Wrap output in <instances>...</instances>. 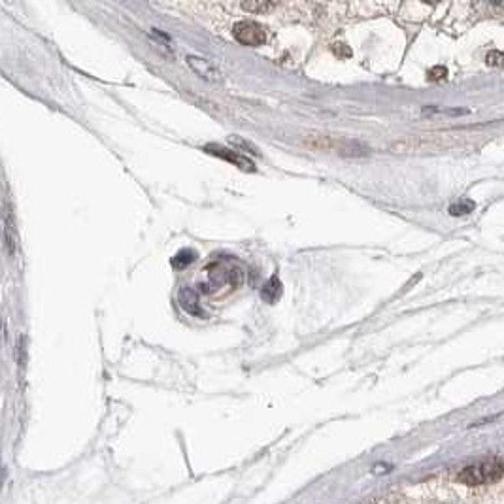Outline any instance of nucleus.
I'll list each match as a JSON object with an SVG mask.
<instances>
[{"label":"nucleus","instance_id":"nucleus-1","mask_svg":"<svg viewBox=\"0 0 504 504\" xmlns=\"http://www.w3.org/2000/svg\"><path fill=\"white\" fill-rule=\"evenodd\" d=\"M304 144L318 152H332L346 157H363L368 153V147H365L357 140L339 138V136H329V134H306Z\"/></svg>","mask_w":504,"mask_h":504},{"label":"nucleus","instance_id":"nucleus-2","mask_svg":"<svg viewBox=\"0 0 504 504\" xmlns=\"http://www.w3.org/2000/svg\"><path fill=\"white\" fill-rule=\"evenodd\" d=\"M501 472H503V463L501 459H493V461H482V463L474 464V466H469L464 469L461 474H459V482L469 485H476V484H487L491 480H497L501 478Z\"/></svg>","mask_w":504,"mask_h":504},{"label":"nucleus","instance_id":"nucleus-3","mask_svg":"<svg viewBox=\"0 0 504 504\" xmlns=\"http://www.w3.org/2000/svg\"><path fill=\"white\" fill-rule=\"evenodd\" d=\"M446 147V142L434 136H423V138H403L393 142L391 152L395 153H419V152H437Z\"/></svg>","mask_w":504,"mask_h":504},{"label":"nucleus","instance_id":"nucleus-4","mask_svg":"<svg viewBox=\"0 0 504 504\" xmlns=\"http://www.w3.org/2000/svg\"><path fill=\"white\" fill-rule=\"evenodd\" d=\"M232 34L244 46H261L265 42V29L253 21H240L238 25H234Z\"/></svg>","mask_w":504,"mask_h":504},{"label":"nucleus","instance_id":"nucleus-5","mask_svg":"<svg viewBox=\"0 0 504 504\" xmlns=\"http://www.w3.org/2000/svg\"><path fill=\"white\" fill-rule=\"evenodd\" d=\"M204 149L210 153V155L221 157V159H225L227 163H232V165L238 166V168H242V170H250V172L255 170V165H253L252 161L247 159L245 155H240L236 149H227V147L216 146V144H208Z\"/></svg>","mask_w":504,"mask_h":504},{"label":"nucleus","instance_id":"nucleus-6","mask_svg":"<svg viewBox=\"0 0 504 504\" xmlns=\"http://www.w3.org/2000/svg\"><path fill=\"white\" fill-rule=\"evenodd\" d=\"M186 60L193 72L197 74V76H200L202 80L212 81V83H218V81H221V72H219L218 67L212 65L210 60L200 59V57H195V55H187Z\"/></svg>","mask_w":504,"mask_h":504},{"label":"nucleus","instance_id":"nucleus-7","mask_svg":"<svg viewBox=\"0 0 504 504\" xmlns=\"http://www.w3.org/2000/svg\"><path fill=\"white\" fill-rule=\"evenodd\" d=\"M179 304L181 308L186 310L187 314H193V316H202L199 308V295L195 289L191 287H184L181 291H179Z\"/></svg>","mask_w":504,"mask_h":504},{"label":"nucleus","instance_id":"nucleus-8","mask_svg":"<svg viewBox=\"0 0 504 504\" xmlns=\"http://www.w3.org/2000/svg\"><path fill=\"white\" fill-rule=\"evenodd\" d=\"M279 295H282V284H279L278 276H273V278L268 279V284L263 287L261 297H263V300H266V302L273 304V302H276V300L279 299Z\"/></svg>","mask_w":504,"mask_h":504},{"label":"nucleus","instance_id":"nucleus-9","mask_svg":"<svg viewBox=\"0 0 504 504\" xmlns=\"http://www.w3.org/2000/svg\"><path fill=\"white\" fill-rule=\"evenodd\" d=\"M195 259H197V253L193 252V250H181V252L172 259V266H176V268H184V266L191 265Z\"/></svg>","mask_w":504,"mask_h":504},{"label":"nucleus","instance_id":"nucleus-10","mask_svg":"<svg viewBox=\"0 0 504 504\" xmlns=\"http://www.w3.org/2000/svg\"><path fill=\"white\" fill-rule=\"evenodd\" d=\"M240 6L244 8L245 12H261V14H266V12L274 10V8H278V4H274V2H242Z\"/></svg>","mask_w":504,"mask_h":504},{"label":"nucleus","instance_id":"nucleus-11","mask_svg":"<svg viewBox=\"0 0 504 504\" xmlns=\"http://www.w3.org/2000/svg\"><path fill=\"white\" fill-rule=\"evenodd\" d=\"M474 208H476V204L472 200H461L457 204L450 206V213L451 216H464V213L474 212Z\"/></svg>","mask_w":504,"mask_h":504},{"label":"nucleus","instance_id":"nucleus-12","mask_svg":"<svg viewBox=\"0 0 504 504\" xmlns=\"http://www.w3.org/2000/svg\"><path fill=\"white\" fill-rule=\"evenodd\" d=\"M487 63H491V65H501V51H495V54L491 55V57H487Z\"/></svg>","mask_w":504,"mask_h":504}]
</instances>
